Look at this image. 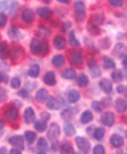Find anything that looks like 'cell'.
<instances>
[{
    "instance_id": "cell-40",
    "label": "cell",
    "mask_w": 127,
    "mask_h": 154,
    "mask_svg": "<svg viewBox=\"0 0 127 154\" xmlns=\"http://www.w3.org/2000/svg\"><path fill=\"white\" fill-rule=\"evenodd\" d=\"M91 107H93V109H94L95 111H97V112H101V111L104 110L102 103H100V101H97V100H94V101L91 103Z\"/></svg>"
},
{
    "instance_id": "cell-33",
    "label": "cell",
    "mask_w": 127,
    "mask_h": 154,
    "mask_svg": "<svg viewBox=\"0 0 127 154\" xmlns=\"http://www.w3.org/2000/svg\"><path fill=\"white\" fill-rule=\"evenodd\" d=\"M112 80L116 83L121 82L122 80H124V77H123V71H121V70H114V71L112 72Z\"/></svg>"
},
{
    "instance_id": "cell-43",
    "label": "cell",
    "mask_w": 127,
    "mask_h": 154,
    "mask_svg": "<svg viewBox=\"0 0 127 154\" xmlns=\"http://www.w3.org/2000/svg\"><path fill=\"white\" fill-rule=\"evenodd\" d=\"M10 84H11V86H12L13 88H20V78H17V77L12 78Z\"/></svg>"
},
{
    "instance_id": "cell-49",
    "label": "cell",
    "mask_w": 127,
    "mask_h": 154,
    "mask_svg": "<svg viewBox=\"0 0 127 154\" xmlns=\"http://www.w3.org/2000/svg\"><path fill=\"white\" fill-rule=\"evenodd\" d=\"M109 2L113 7H121V5H123V0H109Z\"/></svg>"
},
{
    "instance_id": "cell-22",
    "label": "cell",
    "mask_w": 127,
    "mask_h": 154,
    "mask_svg": "<svg viewBox=\"0 0 127 154\" xmlns=\"http://www.w3.org/2000/svg\"><path fill=\"white\" fill-rule=\"evenodd\" d=\"M46 107L48 109H51V110H58L60 108V103H59V101L56 98L50 97L48 100V103H46Z\"/></svg>"
},
{
    "instance_id": "cell-53",
    "label": "cell",
    "mask_w": 127,
    "mask_h": 154,
    "mask_svg": "<svg viewBox=\"0 0 127 154\" xmlns=\"http://www.w3.org/2000/svg\"><path fill=\"white\" fill-rule=\"evenodd\" d=\"M18 95L22 96L23 98H26L27 97V92H26L25 90H20V92H18Z\"/></svg>"
},
{
    "instance_id": "cell-25",
    "label": "cell",
    "mask_w": 127,
    "mask_h": 154,
    "mask_svg": "<svg viewBox=\"0 0 127 154\" xmlns=\"http://www.w3.org/2000/svg\"><path fill=\"white\" fill-rule=\"evenodd\" d=\"M74 12L80 15V14H85V5L83 1H76L74 3Z\"/></svg>"
},
{
    "instance_id": "cell-3",
    "label": "cell",
    "mask_w": 127,
    "mask_h": 154,
    "mask_svg": "<svg viewBox=\"0 0 127 154\" xmlns=\"http://www.w3.org/2000/svg\"><path fill=\"white\" fill-rule=\"evenodd\" d=\"M76 144L82 152H85V153L88 152L89 148H91V142H89L88 139L85 138V137H76Z\"/></svg>"
},
{
    "instance_id": "cell-1",
    "label": "cell",
    "mask_w": 127,
    "mask_h": 154,
    "mask_svg": "<svg viewBox=\"0 0 127 154\" xmlns=\"http://www.w3.org/2000/svg\"><path fill=\"white\" fill-rule=\"evenodd\" d=\"M30 51L35 55L45 53V51H48V44L39 40L38 38H33L30 42Z\"/></svg>"
},
{
    "instance_id": "cell-42",
    "label": "cell",
    "mask_w": 127,
    "mask_h": 154,
    "mask_svg": "<svg viewBox=\"0 0 127 154\" xmlns=\"http://www.w3.org/2000/svg\"><path fill=\"white\" fill-rule=\"evenodd\" d=\"M17 9H18L17 1H12L10 5V8H9V13H10V15H14L15 12L17 11Z\"/></svg>"
},
{
    "instance_id": "cell-26",
    "label": "cell",
    "mask_w": 127,
    "mask_h": 154,
    "mask_svg": "<svg viewBox=\"0 0 127 154\" xmlns=\"http://www.w3.org/2000/svg\"><path fill=\"white\" fill-rule=\"evenodd\" d=\"M76 70L72 69V68H67L63 71L61 75H63L64 79H67V80H71V79H74L76 78Z\"/></svg>"
},
{
    "instance_id": "cell-37",
    "label": "cell",
    "mask_w": 127,
    "mask_h": 154,
    "mask_svg": "<svg viewBox=\"0 0 127 154\" xmlns=\"http://www.w3.org/2000/svg\"><path fill=\"white\" fill-rule=\"evenodd\" d=\"M35 128L37 129V131H39V133H42V131H44L46 129V123L45 121H37L35 122Z\"/></svg>"
},
{
    "instance_id": "cell-29",
    "label": "cell",
    "mask_w": 127,
    "mask_h": 154,
    "mask_svg": "<svg viewBox=\"0 0 127 154\" xmlns=\"http://www.w3.org/2000/svg\"><path fill=\"white\" fill-rule=\"evenodd\" d=\"M24 138L26 139V141L28 142L29 144L33 143L37 138V135L36 133H33V131H25V135H24Z\"/></svg>"
},
{
    "instance_id": "cell-15",
    "label": "cell",
    "mask_w": 127,
    "mask_h": 154,
    "mask_svg": "<svg viewBox=\"0 0 127 154\" xmlns=\"http://www.w3.org/2000/svg\"><path fill=\"white\" fill-rule=\"evenodd\" d=\"M48 141H46V139L43 138V137H41V138L38 139V142H37V148H38V152L41 154L46 153L48 151Z\"/></svg>"
},
{
    "instance_id": "cell-47",
    "label": "cell",
    "mask_w": 127,
    "mask_h": 154,
    "mask_svg": "<svg viewBox=\"0 0 127 154\" xmlns=\"http://www.w3.org/2000/svg\"><path fill=\"white\" fill-rule=\"evenodd\" d=\"M9 9V1L5 0V1H1L0 2V13H3L5 10Z\"/></svg>"
},
{
    "instance_id": "cell-27",
    "label": "cell",
    "mask_w": 127,
    "mask_h": 154,
    "mask_svg": "<svg viewBox=\"0 0 127 154\" xmlns=\"http://www.w3.org/2000/svg\"><path fill=\"white\" fill-rule=\"evenodd\" d=\"M52 64L54 67H61L65 64V57L63 55H55V56L52 58Z\"/></svg>"
},
{
    "instance_id": "cell-28",
    "label": "cell",
    "mask_w": 127,
    "mask_h": 154,
    "mask_svg": "<svg viewBox=\"0 0 127 154\" xmlns=\"http://www.w3.org/2000/svg\"><path fill=\"white\" fill-rule=\"evenodd\" d=\"M64 131L66 134L67 136H73L74 134H76V128H74V126L72 125L71 123H66L65 126H64Z\"/></svg>"
},
{
    "instance_id": "cell-35",
    "label": "cell",
    "mask_w": 127,
    "mask_h": 154,
    "mask_svg": "<svg viewBox=\"0 0 127 154\" xmlns=\"http://www.w3.org/2000/svg\"><path fill=\"white\" fill-rule=\"evenodd\" d=\"M60 149H61L60 151L63 152V153H73V149H72L71 144L67 141H64L63 143H61Z\"/></svg>"
},
{
    "instance_id": "cell-8",
    "label": "cell",
    "mask_w": 127,
    "mask_h": 154,
    "mask_svg": "<svg viewBox=\"0 0 127 154\" xmlns=\"http://www.w3.org/2000/svg\"><path fill=\"white\" fill-rule=\"evenodd\" d=\"M71 63L76 67H81L83 65V54L81 51H74L71 54Z\"/></svg>"
},
{
    "instance_id": "cell-50",
    "label": "cell",
    "mask_w": 127,
    "mask_h": 154,
    "mask_svg": "<svg viewBox=\"0 0 127 154\" xmlns=\"http://www.w3.org/2000/svg\"><path fill=\"white\" fill-rule=\"evenodd\" d=\"M8 81V77L3 72H0V83H5Z\"/></svg>"
},
{
    "instance_id": "cell-54",
    "label": "cell",
    "mask_w": 127,
    "mask_h": 154,
    "mask_svg": "<svg viewBox=\"0 0 127 154\" xmlns=\"http://www.w3.org/2000/svg\"><path fill=\"white\" fill-rule=\"evenodd\" d=\"M10 153L11 154H14V153H16V154H20V153H22V149H12L10 151Z\"/></svg>"
},
{
    "instance_id": "cell-48",
    "label": "cell",
    "mask_w": 127,
    "mask_h": 154,
    "mask_svg": "<svg viewBox=\"0 0 127 154\" xmlns=\"http://www.w3.org/2000/svg\"><path fill=\"white\" fill-rule=\"evenodd\" d=\"M7 22H8V17H7L3 13H0V27H3V26H5Z\"/></svg>"
},
{
    "instance_id": "cell-12",
    "label": "cell",
    "mask_w": 127,
    "mask_h": 154,
    "mask_svg": "<svg viewBox=\"0 0 127 154\" xmlns=\"http://www.w3.org/2000/svg\"><path fill=\"white\" fill-rule=\"evenodd\" d=\"M110 143L114 146V148H119V146H122L124 144V138L122 136L117 135V134H114L110 138Z\"/></svg>"
},
{
    "instance_id": "cell-51",
    "label": "cell",
    "mask_w": 127,
    "mask_h": 154,
    "mask_svg": "<svg viewBox=\"0 0 127 154\" xmlns=\"http://www.w3.org/2000/svg\"><path fill=\"white\" fill-rule=\"evenodd\" d=\"M7 98V92L3 88H0V100H5Z\"/></svg>"
},
{
    "instance_id": "cell-34",
    "label": "cell",
    "mask_w": 127,
    "mask_h": 154,
    "mask_svg": "<svg viewBox=\"0 0 127 154\" xmlns=\"http://www.w3.org/2000/svg\"><path fill=\"white\" fill-rule=\"evenodd\" d=\"M104 134H106V131H104L102 127H97V128L95 129L94 134H93V136H94V138L96 139V140H101V139L104 138Z\"/></svg>"
},
{
    "instance_id": "cell-9",
    "label": "cell",
    "mask_w": 127,
    "mask_h": 154,
    "mask_svg": "<svg viewBox=\"0 0 127 154\" xmlns=\"http://www.w3.org/2000/svg\"><path fill=\"white\" fill-rule=\"evenodd\" d=\"M22 20L26 24H31L35 21V13L31 9H25L22 13Z\"/></svg>"
},
{
    "instance_id": "cell-19",
    "label": "cell",
    "mask_w": 127,
    "mask_h": 154,
    "mask_svg": "<svg viewBox=\"0 0 127 154\" xmlns=\"http://www.w3.org/2000/svg\"><path fill=\"white\" fill-rule=\"evenodd\" d=\"M67 98H68L69 103H76V101H79V99H80L79 91H76V90L69 91L68 94H67Z\"/></svg>"
},
{
    "instance_id": "cell-57",
    "label": "cell",
    "mask_w": 127,
    "mask_h": 154,
    "mask_svg": "<svg viewBox=\"0 0 127 154\" xmlns=\"http://www.w3.org/2000/svg\"><path fill=\"white\" fill-rule=\"evenodd\" d=\"M57 1L60 3H64V5H67V3L70 2V0H57Z\"/></svg>"
},
{
    "instance_id": "cell-7",
    "label": "cell",
    "mask_w": 127,
    "mask_h": 154,
    "mask_svg": "<svg viewBox=\"0 0 127 154\" xmlns=\"http://www.w3.org/2000/svg\"><path fill=\"white\" fill-rule=\"evenodd\" d=\"M9 143L12 144L14 148H18V149H24V138L22 136H12L9 138Z\"/></svg>"
},
{
    "instance_id": "cell-31",
    "label": "cell",
    "mask_w": 127,
    "mask_h": 154,
    "mask_svg": "<svg viewBox=\"0 0 127 154\" xmlns=\"http://www.w3.org/2000/svg\"><path fill=\"white\" fill-rule=\"evenodd\" d=\"M78 84H79L81 88H86L87 84H88V78H87V75H84V73L80 75L79 77H78Z\"/></svg>"
},
{
    "instance_id": "cell-45",
    "label": "cell",
    "mask_w": 127,
    "mask_h": 154,
    "mask_svg": "<svg viewBox=\"0 0 127 154\" xmlns=\"http://www.w3.org/2000/svg\"><path fill=\"white\" fill-rule=\"evenodd\" d=\"M93 18H94V22L97 24V25H100V24L104 22V15H102V14H100V13H97V14H95V15L93 16Z\"/></svg>"
},
{
    "instance_id": "cell-4",
    "label": "cell",
    "mask_w": 127,
    "mask_h": 154,
    "mask_svg": "<svg viewBox=\"0 0 127 154\" xmlns=\"http://www.w3.org/2000/svg\"><path fill=\"white\" fill-rule=\"evenodd\" d=\"M87 66H88L89 68V73L91 75V77L93 78H98L100 75V73H101V71H100L99 67H98V65H97V63L95 62V60H93V59H89L88 62H87Z\"/></svg>"
},
{
    "instance_id": "cell-21",
    "label": "cell",
    "mask_w": 127,
    "mask_h": 154,
    "mask_svg": "<svg viewBox=\"0 0 127 154\" xmlns=\"http://www.w3.org/2000/svg\"><path fill=\"white\" fill-rule=\"evenodd\" d=\"M8 35L12 40H18V39H20V37H22L18 28H16L15 26H11L10 28H9Z\"/></svg>"
},
{
    "instance_id": "cell-58",
    "label": "cell",
    "mask_w": 127,
    "mask_h": 154,
    "mask_svg": "<svg viewBox=\"0 0 127 154\" xmlns=\"http://www.w3.org/2000/svg\"><path fill=\"white\" fill-rule=\"evenodd\" d=\"M7 149H5V148H1V149H0V153H7Z\"/></svg>"
},
{
    "instance_id": "cell-39",
    "label": "cell",
    "mask_w": 127,
    "mask_h": 154,
    "mask_svg": "<svg viewBox=\"0 0 127 154\" xmlns=\"http://www.w3.org/2000/svg\"><path fill=\"white\" fill-rule=\"evenodd\" d=\"M69 43L71 44L72 46H79L80 45L78 39L76 38V33H74L73 31H71V32L69 33Z\"/></svg>"
},
{
    "instance_id": "cell-60",
    "label": "cell",
    "mask_w": 127,
    "mask_h": 154,
    "mask_svg": "<svg viewBox=\"0 0 127 154\" xmlns=\"http://www.w3.org/2000/svg\"><path fill=\"white\" fill-rule=\"evenodd\" d=\"M124 92H125V94H126V97H127V88H125V91H124Z\"/></svg>"
},
{
    "instance_id": "cell-44",
    "label": "cell",
    "mask_w": 127,
    "mask_h": 154,
    "mask_svg": "<svg viewBox=\"0 0 127 154\" xmlns=\"http://www.w3.org/2000/svg\"><path fill=\"white\" fill-rule=\"evenodd\" d=\"M8 51V45L5 42H0V57L5 56V53Z\"/></svg>"
},
{
    "instance_id": "cell-24",
    "label": "cell",
    "mask_w": 127,
    "mask_h": 154,
    "mask_svg": "<svg viewBox=\"0 0 127 154\" xmlns=\"http://www.w3.org/2000/svg\"><path fill=\"white\" fill-rule=\"evenodd\" d=\"M102 63H104V67L106 69H115V67H116L114 60H112L110 57L107 56L102 57Z\"/></svg>"
},
{
    "instance_id": "cell-38",
    "label": "cell",
    "mask_w": 127,
    "mask_h": 154,
    "mask_svg": "<svg viewBox=\"0 0 127 154\" xmlns=\"http://www.w3.org/2000/svg\"><path fill=\"white\" fill-rule=\"evenodd\" d=\"M20 49H18V48H14V49H12L10 51V57L12 59H14V60H17L18 58L20 57Z\"/></svg>"
},
{
    "instance_id": "cell-14",
    "label": "cell",
    "mask_w": 127,
    "mask_h": 154,
    "mask_svg": "<svg viewBox=\"0 0 127 154\" xmlns=\"http://www.w3.org/2000/svg\"><path fill=\"white\" fill-rule=\"evenodd\" d=\"M99 86L101 88V91L106 94H109L112 92V83L110 80L108 79H102L99 83Z\"/></svg>"
},
{
    "instance_id": "cell-10",
    "label": "cell",
    "mask_w": 127,
    "mask_h": 154,
    "mask_svg": "<svg viewBox=\"0 0 127 154\" xmlns=\"http://www.w3.org/2000/svg\"><path fill=\"white\" fill-rule=\"evenodd\" d=\"M101 122L106 126H112L114 123V114L112 112H104L101 116Z\"/></svg>"
},
{
    "instance_id": "cell-13",
    "label": "cell",
    "mask_w": 127,
    "mask_h": 154,
    "mask_svg": "<svg viewBox=\"0 0 127 154\" xmlns=\"http://www.w3.org/2000/svg\"><path fill=\"white\" fill-rule=\"evenodd\" d=\"M43 81L45 84L50 85V86H53V85L56 84V75L53 71H48L44 75L43 77Z\"/></svg>"
},
{
    "instance_id": "cell-41",
    "label": "cell",
    "mask_w": 127,
    "mask_h": 154,
    "mask_svg": "<svg viewBox=\"0 0 127 154\" xmlns=\"http://www.w3.org/2000/svg\"><path fill=\"white\" fill-rule=\"evenodd\" d=\"M72 116H73L72 109H66V110H64L63 112H61V118H64L65 120H67V121H69Z\"/></svg>"
},
{
    "instance_id": "cell-5",
    "label": "cell",
    "mask_w": 127,
    "mask_h": 154,
    "mask_svg": "<svg viewBox=\"0 0 127 154\" xmlns=\"http://www.w3.org/2000/svg\"><path fill=\"white\" fill-rule=\"evenodd\" d=\"M113 51L114 55L119 58H124L125 56H127V46L124 43H117Z\"/></svg>"
},
{
    "instance_id": "cell-2",
    "label": "cell",
    "mask_w": 127,
    "mask_h": 154,
    "mask_svg": "<svg viewBox=\"0 0 127 154\" xmlns=\"http://www.w3.org/2000/svg\"><path fill=\"white\" fill-rule=\"evenodd\" d=\"M59 135H60V128L57 123H52L51 125L48 126V138L50 139V141L52 143H55L59 138Z\"/></svg>"
},
{
    "instance_id": "cell-52",
    "label": "cell",
    "mask_w": 127,
    "mask_h": 154,
    "mask_svg": "<svg viewBox=\"0 0 127 154\" xmlns=\"http://www.w3.org/2000/svg\"><path fill=\"white\" fill-rule=\"evenodd\" d=\"M41 118H42V120H43V121H48V120H50L51 116H50L48 113H46V112H41Z\"/></svg>"
},
{
    "instance_id": "cell-6",
    "label": "cell",
    "mask_w": 127,
    "mask_h": 154,
    "mask_svg": "<svg viewBox=\"0 0 127 154\" xmlns=\"http://www.w3.org/2000/svg\"><path fill=\"white\" fill-rule=\"evenodd\" d=\"M18 116V111L15 107H9L8 109H5V118L8 120V121H15Z\"/></svg>"
},
{
    "instance_id": "cell-36",
    "label": "cell",
    "mask_w": 127,
    "mask_h": 154,
    "mask_svg": "<svg viewBox=\"0 0 127 154\" xmlns=\"http://www.w3.org/2000/svg\"><path fill=\"white\" fill-rule=\"evenodd\" d=\"M37 35H38L39 37H41V38H48L50 35H51V31L48 28L41 27V28H39L38 30H37Z\"/></svg>"
},
{
    "instance_id": "cell-46",
    "label": "cell",
    "mask_w": 127,
    "mask_h": 154,
    "mask_svg": "<svg viewBox=\"0 0 127 154\" xmlns=\"http://www.w3.org/2000/svg\"><path fill=\"white\" fill-rule=\"evenodd\" d=\"M93 152H94V154H104L106 150H104V146H101V144H97V146L94 148V150H93Z\"/></svg>"
},
{
    "instance_id": "cell-11",
    "label": "cell",
    "mask_w": 127,
    "mask_h": 154,
    "mask_svg": "<svg viewBox=\"0 0 127 154\" xmlns=\"http://www.w3.org/2000/svg\"><path fill=\"white\" fill-rule=\"evenodd\" d=\"M24 120H25V122L27 124H31L35 122L36 116H35V111H33V108L28 107L25 110V112H24Z\"/></svg>"
},
{
    "instance_id": "cell-32",
    "label": "cell",
    "mask_w": 127,
    "mask_h": 154,
    "mask_svg": "<svg viewBox=\"0 0 127 154\" xmlns=\"http://www.w3.org/2000/svg\"><path fill=\"white\" fill-rule=\"evenodd\" d=\"M40 73V68L38 65H33L28 70V75H30L31 78H37Z\"/></svg>"
},
{
    "instance_id": "cell-55",
    "label": "cell",
    "mask_w": 127,
    "mask_h": 154,
    "mask_svg": "<svg viewBox=\"0 0 127 154\" xmlns=\"http://www.w3.org/2000/svg\"><path fill=\"white\" fill-rule=\"evenodd\" d=\"M116 91H117V92H119V93H124L125 88H124V86H122V85H119V86H117Z\"/></svg>"
},
{
    "instance_id": "cell-30",
    "label": "cell",
    "mask_w": 127,
    "mask_h": 154,
    "mask_svg": "<svg viewBox=\"0 0 127 154\" xmlns=\"http://www.w3.org/2000/svg\"><path fill=\"white\" fill-rule=\"evenodd\" d=\"M87 30L89 31V33H91V36H97V35L100 32V29H99V27H98V25H97V24H91V23H89L88 26H87Z\"/></svg>"
},
{
    "instance_id": "cell-56",
    "label": "cell",
    "mask_w": 127,
    "mask_h": 154,
    "mask_svg": "<svg viewBox=\"0 0 127 154\" xmlns=\"http://www.w3.org/2000/svg\"><path fill=\"white\" fill-rule=\"evenodd\" d=\"M122 64H123V66H124V68H126L127 69V56H125L124 58H123Z\"/></svg>"
},
{
    "instance_id": "cell-17",
    "label": "cell",
    "mask_w": 127,
    "mask_h": 154,
    "mask_svg": "<svg viewBox=\"0 0 127 154\" xmlns=\"http://www.w3.org/2000/svg\"><path fill=\"white\" fill-rule=\"evenodd\" d=\"M115 108H116L117 112H119V113L125 112L127 109V101L123 99V98H117V99L115 100Z\"/></svg>"
},
{
    "instance_id": "cell-16",
    "label": "cell",
    "mask_w": 127,
    "mask_h": 154,
    "mask_svg": "<svg viewBox=\"0 0 127 154\" xmlns=\"http://www.w3.org/2000/svg\"><path fill=\"white\" fill-rule=\"evenodd\" d=\"M48 96V92L45 88H41L37 92L36 94V100L39 103H44L46 101V98Z\"/></svg>"
},
{
    "instance_id": "cell-20",
    "label": "cell",
    "mask_w": 127,
    "mask_h": 154,
    "mask_svg": "<svg viewBox=\"0 0 127 154\" xmlns=\"http://www.w3.org/2000/svg\"><path fill=\"white\" fill-rule=\"evenodd\" d=\"M37 13L40 17H42L43 20H48L52 16V11L48 8H38L37 9Z\"/></svg>"
},
{
    "instance_id": "cell-59",
    "label": "cell",
    "mask_w": 127,
    "mask_h": 154,
    "mask_svg": "<svg viewBox=\"0 0 127 154\" xmlns=\"http://www.w3.org/2000/svg\"><path fill=\"white\" fill-rule=\"evenodd\" d=\"M43 1H44V2H50V1H51V0H43Z\"/></svg>"
},
{
    "instance_id": "cell-18",
    "label": "cell",
    "mask_w": 127,
    "mask_h": 154,
    "mask_svg": "<svg viewBox=\"0 0 127 154\" xmlns=\"http://www.w3.org/2000/svg\"><path fill=\"white\" fill-rule=\"evenodd\" d=\"M54 46H55L57 50H63L66 48V40H65V38L61 36H56L55 38H54Z\"/></svg>"
},
{
    "instance_id": "cell-23",
    "label": "cell",
    "mask_w": 127,
    "mask_h": 154,
    "mask_svg": "<svg viewBox=\"0 0 127 154\" xmlns=\"http://www.w3.org/2000/svg\"><path fill=\"white\" fill-rule=\"evenodd\" d=\"M94 116H93V112L89 110H85L83 113L81 114V123L83 124H87L91 121H93Z\"/></svg>"
}]
</instances>
